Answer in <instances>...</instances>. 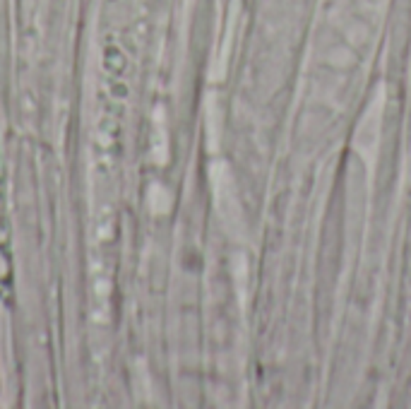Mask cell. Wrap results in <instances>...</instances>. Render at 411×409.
<instances>
[{
  "instance_id": "cell-1",
  "label": "cell",
  "mask_w": 411,
  "mask_h": 409,
  "mask_svg": "<svg viewBox=\"0 0 411 409\" xmlns=\"http://www.w3.org/2000/svg\"><path fill=\"white\" fill-rule=\"evenodd\" d=\"M383 113H385V89L380 87L376 92V99L368 104L366 113L359 120V128L354 130V149L359 159L368 168H373L378 156L380 144V130H383Z\"/></svg>"
},
{
  "instance_id": "cell-4",
  "label": "cell",
  "mask_w": 411,
  "mask_h": 409,
  "mask_svg": "<svg viewBox=\"0 0 411 409\" xmlns=\"http://www.w3.org/2000/svg\"><path fill=\"white\" fill-rule=\"evenodd\" d=\"M219 123H221V116H219V106L209 104V149H216V142H219Z\"/></svg>"
},
{
  "instance_id": "cell-3",
  "label": "cell",
  "mask_w": 411,
  "mask_h": 409,
  "mask_svg": "<svg viewBox=\"0 0 411 409\" xmlns=\"http://www.w3.org/2000/svg\"><path fill=\"white\" fill-rule=\"evenodd\" d=\"M236 287H238L241 301L245 304L248 299V263L243 255L236 258Z\"/></svg>"
},
{
  "instance_id": "cell-2",
  "label": "cell",
  "mask_w": 411,
  "mask_h": 409,
  "mask_svg": "<svg viewBox=\"0 0 411 409\" xmlns=\"http://www.w3.org/2000/svg\"><path fill=\"white\" fill-rule=\"evenodd\" d=\"M219 166V164H216ZM219 178H216V207L226 221V229H231L233 234H238L243 229V214H241V204H238V195H236V188H233V180L228 176V168L226 166H219L216 168Z\"/></svg>"
}]
</instances>
